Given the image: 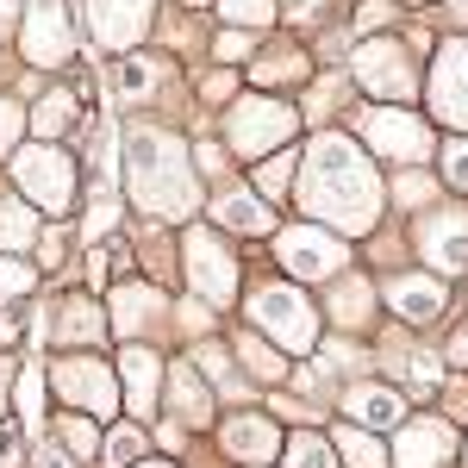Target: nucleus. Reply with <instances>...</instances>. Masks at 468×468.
Listing matches in <instances>:
<instances>
[{
    "instance_id": "6",
    "label": "nucleus",
    "mask_w": 468,
    "mask_h": 468,
    "mask_svg": "<svg viewBox=\"0 0 468 468\" xmlns=\"http://www.w3.org/2000/svg\"><path fill=\"white\" fill-rule=\"evenodd\" d=\"M356 81L368 94H381V101H406L419 88V69H412V57L399 50L394 37H375V44L356 50Z\"/></svg>"
},
{
    "instance_id": "2",
    "label": "nucleus",
    "mask_w": 468,
    "mask_h": 468,
    "mask_svg": "<svg viewBox=\"0 0 468 468\" xmlns=\"http://www.w3.org/2000/svg\"><path fill=\"white\" fill-rule=\"evenodd\" d=\"M125 169H132V200L156 218H181L194 207V169L169 132H132L125 138Z\"/></svg>"
},
{
    "instance_id": "37",
    "label": "nucleus",
    "mask_w": 468,
    "mask_h": 468,
    "mask_svg": "<svg viewBox=\"0 0 468 468\" xmlns=\"http://www.w3.org/2000/svg\"><path fill=\"white\" fill-rule=\"evenodd\" d=\"M19 125H26V112L13 107V101H0V150L19 144Z\"/></svg>"
},
{
    "instance_id": "19",
    "label": "nucleus",
    "mask_w": 468,
    "mask_h": 468,
    "mask_svg": "<svg viewBox=\"0 0 468 468\" xmlns=\"http://www.w3.org/2000/svg\"><path fill=\"white\" fill-rule=\"evenodd\" d=\"M213 218L225 225V231H250V238H262V231H275V218H269V200H256V194H218Z\"/></svg>"
},
{
    "instance_id": "12",
    "label": "nucleus",
    "mask_w": 468,
    "mask_h": 468,
    "mask_svg": "<svg viewBox=\"0 0 468 468\" xmlns=\"http://www.w3.org/2000/svg\"><path fill=\"white\" fill-rule=\"evenodd\" d=\"M456 450V425L450 419H406L394 443V468H443Z\"/></svg>"
},
{
    "instance_id": "5",
    "label": "nucleus",
    "mask_w": 468,
    "mask_h": 468,
    "mask_svg": "<svg viewBox=\"0 0 468 468\" xmlns=\"http://www.w3.org/2000/svg\"><path fill=\"white\" fill-rule=\"evenodd\" d=\"M19 44H26V57H32L37 69L69 63V50H75L69 6H63V0H32V6H26V19H19Z\"/></svg>"
},
{
    "instance_id": "28",
    "label": "nucleus",
    "mask_w": 468,
    "mask_h": 468,
    "mask_svg": "<svg viewBox=\"0 0 468 468\" xmlns=\"http://www.w3.org/2000/svg\"><path fill=\"white\" fill-rule=\"evenodd\" d=\"M218 19H231L238 32H250V26L275 19V0H218Z\"/></svg>"
},
{
    "instance_id": "10",
    "label": "nucleus",
    "mask_w": 468,
    "mask_h": 468,
    "mask_svg": "<svg viewBox=\"0 0 468 468\" xmlns=\"http://www.w3.org/2000/svg\"><path fill=\"white\" fill-rule=\"evenodd\" d=\"M293 138V112L282 101H238L231 107V144L238 150H269V144H288Z\"/></svg>"
},
{
    "instance_id": "21",
    "label": "nucleus",
    "mask_w": 468,
    "mask_h": 468,
    "mask_svg": "<svg viewBox=\"0 0 468 468\" xmlns=\"http://www.w3.org/2000/svg\"><path fill=\"white\" fill-rule=\"evenodd\" d=\"M176 412L187 425H207L213 419V394H207V381L194 368H176Z\"/></svg>"
},
{
    "instance_id": "4",
    "label": "nucleus",
    "mask_w": 468,
    "mask_h": 468,
    "mask_svg": "<svg viewBox=\"0 0 468 468\" xmlns=\"http://www.w3.org/2000/svg\"><path fill=\"white\" fill-rule=\"evenodd\" d=\"M13 176H19L26 194H32V207H44V213H69V200H75V163L57 144L19 150V156H13Z\"/></svg>"
},
{
    "instance_id": "32",
    "label": "nucleus",
    "mask_w": 468,
    "mask_h": 468,
    "mask_svg": "<svg viewBox=\"0 0 468 468\" xmlns=\"http://www.w3.org/2000/svg\"><path fill=\"white\" fill-rule=\"evenodd\" d=\"M238 356L250 362V375H256V381H282V362L269 356V350H262L256 337H238Z\"/></svg>"
},
{
    "instance_id": "25",
    "label": "nucleus",
    "mask_w": 468,
    "mask_h": 468,
    "mask_svg": "<svg viewBox=\"0 0 468 468\" xmlns=\"http://www.w3.org/2000/svg\"><path fill=\"white\" fill-rule=\"evenodd\" d=\"M337 450H344V463H356V468H388V450L368 431H350V425H344V431H337Z\"/></svg>"
},
{
    "instance_id": "17",
    "label": "nucleus",
    "mask_w": 468,
    "mask_h": 468,
    "mask_svg": "<svg viewBox=\"0 0 468 468\" xmlns=\"http://www.w3.org/2000/svg\"><path fill=\"white\" fill-rule=\"evenodd\" d=\"M344 412L356 419V431H388V425H399V419H406V399H399L394 388L362 381V388H350V394H344Z\"/></svg>"
},
{
    "instance_id": "16",
    "label": "nucleus",
    "mask_w": 468,
    "mask_h": 468,
    "mask_svg": "<svg viewBox=\"0 0 468 468\" xmlns=\"http://www.w3.org/2000/svg\"><path fill=\"white\" fill-rule=\"evenodd\" d=\"M88 26H94V37L101 44H112V50H125V44H138V32L150 26V0H88Z\"/></svg>"
},
{
    "instance_id": "22",
    "label": "nucleus",
    "mask_w": 468,
    "mask_h": 468,
    "mask_svg": "<svg viewBox=\"0 0 468 468\" xmlns=\"http://www.w3.org/2000/svg\"><path fill=\"white\" fill-rule=\"evenodd\" d=\"M107 331V319H101V306L94 300H69L63 306V319H57V337H69V344H94Z\"/></svg>"
},
{
    "instance_id": "40",
    "label": "nucleus",
    "mask_w": 468,
    "mask_h": 468,
    "mask_svg": "<svg viewBox=\"0 0 468 468\" xmlns=\"http://www.w3.org/2000/svg\"><path fill=\"white\" fill-rule=\"evenodd\" d=\"M437 19H443V26H456V32H468V0H450Z\"/></svg>"
},
{
    "instance_id": "9",
    "label": "nucleus",
    "mask_w": 468,
    "mask_h": 468,
    "mask_svg": "<svg viewBox=\"0 0 468 468\" xmlns=\"http://www.w3.org/2000/svg\"><path fill=\"white\" fill-rule=\"evenodd\" d=\"M362 132H368V144L399 156V163H419V156H431V125L419 119V112H399V107H381V112H362Z\"/></svg>"
},
{
    "instance_id": "35",
    "label": "nucleus",
    "mask_w": 468,
    "mask_h": 468,
    "mask_svg": "<svg viewBox=\"0 0 468 468\" xmlns=\"http://www.w3.org/2000/svg\"><path fill=\"white\" fill-rule=\"evenodd\" d=\"M138 450H144V431H132V425H125V431H112V437H107V463H112V468L138 463Z\"/></svg>"
},
{
    "instance_id": "20",
    "label": "nucleus",
    "mask_w": 468,
    "mask_h": 468,
    "mask_svg": "<svg viewBox=\"0 0 468 468\" xmlns=\"http://www.w3.org/2000/svg\"><path fill=\"white\" fill-rule=\"evenodd\" d=\"M119 368H125L132 406H138V412H150V406H156V381H163V362L150 356V350H125V362H119Z\"/></svg>"
},
{
    "instance_id": "3",
    "label": "nucleus",
    "mask_w": 468,
    "mask_h": 468,
    "mask_svg": "<svg viewBox=\"0 0 468 468\" xmlns=\"http://www.w3.org/2000/svg\"><path fill=\"white\" fill-rule=\"evenodd\" d=\"M250 319L269 331V337H282L288 350H313L319 344V313L306 306V293L288 288V282H275V288H256L250 293Z\"/></svg>"
},
{
    "instance_id": "1",
    "label": "nucleus",
    "mask_w": 468,
    "mask_h": 468,
    "mask_svg": "<svg viewBox=\"0 0 468 468\" xmlns=\"http://www.w3.org/2000/svg\"><path fill=\"white\" fill-rule=\"evenodd\" d=\"M300 207L313 218H324V225H337V231H368L375 213H381V181L362 163L356 144L319 138L313 144V169L300 181Z\"/></svg>"
},
{
    "instance_id": "7",
    "label": "nucleus",
    "mask_w": 468,
    "mask_h": 468,
    "mask_svg": "<svg viewBox=\"0 0 468 468\" xmlns=\"http://www.w3.org/2000/svg\"><path fill=\"white\" fill-rule=\"evenodd\" d=\"M275 256H282V269L300 275V282H324V275H337L344 269V244L337 238H324L313 225H293L275 238Z\"/></svg>"
},
{
    "instance_id": "27",
    "label": "nucleus",
    "mask_w": 468,
    "mask_h": 468,
    "mask_svg": "<svg viewBox=\"0 0 468 468\" xmlns=\"http://www.w3.org/2000/svg\"><path fill=\"white\" fill-rule=\"evenodd\" d=\"M144 313H156V293H150V288H119V300H112L119 331H138V324H144Z\"/></svg>"
},
{
    "instance_id": "23",
    "label": "nucleus",
    "mask_w": 468,
    "mask_h": 468,
    "mask_svg": "<svg viewBox=\"0 0 468 468\" xmlns=\"http://www.w3.org/2000/svg\"><path fill=\"white\" fill-rule=\"evenodd\" d=\"M150 88H156V63H144V57H125V63L112 69V94H119V101H144Z\"/></svg>"
},
{
    "instance_id": "44",
    "label": "nucleus",
    "mask_w": 468,
    "mask_h": 468,
    "mask_svg": "<svg viewBox=\"0 0 468 468\" xmlns=\"http://www.w3.org/2000/svg\"><path fill=\"white\" fill-rule=\"evenodd\" d=\"M0 26H19V0H0Z\"/></svg>"
},
{
    "instance_id": "8",
    "label": "nucleus",
    "mask_w": 468,
    "mask_h": 468,
    "mask_svg": "<svg viewBox=\"0 0 468 468\" xmlns=\"http://www.w3.org/2000/svg\"><path fill=\"white\" fill-rule=\"evenodd\" d=\"M57 388H63V399H69V406L94 412V419H107L112 406H119V375H112L107 362H94V356L57 362Z\"/></svg>"
},
{
    "instance_id": "13",
    "label": "nucleus",
    "mask_w": 468,
    "mask_h": 468,
    "mask_svg": "<svg viewBox=\"0 0 468 468\" xmlns=\"http://www.w3.org/2000/svg\"><path fill=\"white\" fill-rule=\"evenodd\" d=\"M187 275H194V288L207 293V300H231L238 293V262L225 256L213 231H194L187 238Z\"/></svg>"
},
{
    "instance_id": "39",
    "label": "nucleus",
    "mask_w": 468,
    "mask_h": 468,
    "mask_svg": "<svg viewBox=\"0 0 468 468\" xmlns=\"http://www.w3.org/2000/svg\"><path fill=\"white\" fill-rule=\"evenodd\" d=\"M288 156H275V163H269V169H262V187H269V194H282V187H288Z\"/></svg>"
},
{
    "instance_id": "38",
    "label": "nucleus",
    "mask_w": 468,
    "mask_h": 468,
    "mask_svg": "<svg viewBox=\"0 0 468 468\" xmlns=\"http://www.w3.org/2000/svg\"><path fill=\"white\" fill-rule=\"evenodd\" d=\"M388 19H394V6H388V0H368V6L356 13V32H381Z\"/></svg>"
},
{
    "instance_id": "45",
    "label": "nucleus",
    "mask_w": 468,
    "mask_h": 468,
    "mask_svg": "<svg viewBox=\"0 0 468 468\" xmlns=\"http://www.w3.org/2000/svg\"><path fill=\"white\" fill-rule=\"evenodd\" d=\"M144 468H169V463H144Z\"/></svg>"
},
{
    "instance_id": "31",
    "label": "nucleus",
    "mask_w": 468,
    "mask_h": 468,
    "mask_svg": "<svg viewBox=\"0 0 468 468\" xmlns=\"http://www.w3.org/2000/svg\"><path fill=\"white\" fill-rule=\"evenodd\" d=\"M443 181H450L456 194H468V138H450V144H443Z\"/></svg>"
},
{
    "instance_id": "24",
    "label": "nucleus",
    "mask_w": 468,
    "mask_h": 468,
    "mask_svg": "<svg viewBox=\"0 0 468 468\" xmlns=\"http://www.w3.org/2000/svg\"><path fill=\"white\" fill-rule=\"evenodd\" d=\"M32 125H37V138L50 144V138H63L75 125V107H69V94H44L37 101V112H32Z\"/></svg>"
},
{
    "instance_id": "34",
    "label": "nucleus",
    "mask_w": 468,
    "mask_h": 468,
    "mask_svg": "<svg viewBox=\"0 0 468 468\" xmlns=\"http://www.w3.org/2000/svg\"><path fill=\"white\" fill-rule=\"evenodd\" d=\"M57 431H63V443H69L75 456H94V450H101V437H94L88 419H57Z\"/></svg>"
},
{
    "instance_id": "18",
    "label": "nucleus",
    "mask_w": 468,
    "mask_h": 468,
    "mask_svg": "<svg viewBox=\"0 0 468 468\" xmlns=\"http://www.w3.org/2000/svg\"><path fill=\"white\" fill-rule=\"evenodd\" d=\"M225 450L238 463H269L275 456V425L262 412H238V419H225Z\"/></svg>"
},
{
    "instance_id": "41",
    "label": "nucleus",
    "mask_w": 468,
    "mask_h": 468,
    "mask_svg": "<svg viewBox=\"0 0 468 468\" xmlns=\"http://www.w3.org/2000/svg\"><path fill=\"white\" fill-rule=\"evenodd\" d=\"M244 50H250V37H244V32H225V37H218V57H244Z\"/></svg>"
},
{
    "instance_id": "42",
    "label": "nucleus",
    "mask_w": 468,
    "mask_h": 468,
    "mask_svg": "<svg viewBox=\"0 0 468 468\" xmlns=\"http://www.w3.org/2000/svg\"><path fill=\"white\" fill-rule=\"evenodd\" d=\"M0 468H19V437L0 431Z\"/></svg>"
},
{
    "instance_id": "33",
    "label": "nucleus",
    "mask_w": 468,
    "mask_h": 468,
    "mask_svg": "<svg viewBox=\"0 0 468 468\" xmlns=\"http://www.w3.org/2000/svg\"><path fill=\"white\" fill-rule=\"evenodd\" d=\"M256 75H262V81H300V75H306V50H282V57H269Z\"/></svg>"
},
{
    "instance_id": "43",
    "label": "nucleus",
    "mask_w": 468,
    "mask_h": 468,
    "mask_svg": "<svg viewBox=\"0 0 468 468\" xmlns=\"http://www.w3.org/2000/svg\"><path fill=\"white\" fill-rule=\"evenodd\" d=\"M13 337H19V319H13V313H0V344H13Z\"/></svg>"
},
{
    "instance_id": "11",
    "label": "nucleus",
    "mask_w": 468,
    "mask_h": 468,
    "mask_svg": "<svg viewBox=\"0 0 468 468\" xmlns=\"http://www.w3.org/2000/svg\"><path fill=\"white\" fill-rule=\"evenodd\" d=\"M431 107H437V119H450V125L468 138V37L443 44L437 75H431Z\"/></svg>"
},
{
    "instance_id": "26",
    "label": "nucleus",
    "mask_w": 468,
    "mask_h": 468,
    "mask_svg": "<svg viewBox=\"0 0 468 468\" xmlns=\"http://www.w3.org/2000/svg\"><path fill=\"white\" fill-rule=\"evenodd\" d=\"M288 468H337V450H331L324 437L300 431V437L288 443Z\"/></svg>"
},
{
    "instance_id": "36",
    "label": "nucleus",
    "mask_w": 468,
    "mask_h": 468,
    "mask_svg": "<svg viewBox=\"0 0 468 468\" xmlns=\"http://www.w3.org/2000/svg\"><path fill=\"white\" fill-rule=\"evenodd\" d=\"M32 288V269L26 262H13V256H0V300H13V293Z\"/></svg>"
},
{
    "instance_id": "15",
    "label": "nucleus",
    "mask_w": 468,
    "mask_h": 468,
    "mask_svg": "<svg viewBox=\"0 0 468 468\" xmlns=\"http://www.w3.org/2000/svg\"><path fill=\"white\" fill-rule=\"evenodd\" d=\"M388 306H394L406 324H431V319H443L450 293H443V282H431V275H394V282H388Z\"/></svg>"
},
{
    "instance_id": "14",
    "label": "nucleus",
    "mask_w": 468,
    "mask_h": 468,
    "mask_svg": "<svg viewBox=\"0 0 468 468\" xmlns=\"http://www.w3.org/2000/svg\"><path fill=\"white\" fill-rule=\"evenodd\" d=\"M419 250L431 256V269L463 275V269H468V213H463V207L425 218V225H419Z\"/></svg>"
},
{
    "instance_id": "30",
    "label": "nucleus",
    "mask_w": 468,
    "mask_h": 468,
    "mask_svg": "<svg viewBox=\"0 0 468 468\" xmlns=\"http://www.w3.org/2000/svg\"><path fill=\"white\" fill-rule=\"evenodd\" d=\"M0 244H32V213L19 207V200H0Z\"/></svg>"
},
{
    "instance_id": "29",
    "label": "nucleus",
    "mask_w": 468,
    "mask_h": 468,
    "mask_svg": "<svg viewBox=\"0 0 468 468\" xmlns=\"http://www.w3.org/2000/svg\"><path fill=\"white\" fill-rule=\"evenodd\" d=\"M13 399H19V412H26V431H37V425H44V375H37V368H26Z\"/></svg>"
}]
</instances>
